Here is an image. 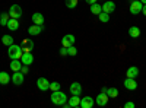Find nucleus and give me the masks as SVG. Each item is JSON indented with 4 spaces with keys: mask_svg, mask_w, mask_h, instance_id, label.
<instances>
[{
    "mask_svg": "<svg viewBox=\"0 0 146 108\" xmlns=\"http://www.w3.org/2000/svg\"><path fill=\"white\" fill-rule=\"evenodd\" d=\"M108 99H110L108 95H107V93H104V92H101V93L96 95V105H100V107H105V105L108 104Z\"/></svg>",
    "mask_w": 146,
    "mask_h": 108,
    "instance_id": "1a4fd4ad",
    "label": "nucleus"
},
{
    "mask_svg": "<svg viewBox=\"0 0 146 108\" xmlns=\"http://www.w3.org/2000/svg\"><path fill=\"white\" fill-rule=\"evenodd\" d=\"M124 88H126L127 91H136V89H137V83H136V80L133 79V78H126V80H124Z\"/></svg>",
    "mask_w": 146,
    "mask_h": 108,
    "instance_id": "9b49d317",
    "label": "nucleus"
},
{
    "mask_svg": "<svg viewBox=\"0 0 146 108\" xmlns=\"http://www.w3.org/2000/svg\"><path fill=\"white\" fill-rule=\"evenodd\" d=\"M94 104H95V99L92 97H83V98H80V105L79 107H82V108H92Z\"/></svg>",
    "mask_w": 146,
    "mask_h": 108,
    "instance_id": "6e6552de",
    "label": "nucleus"
},
{
    "mask_svg": "<svg viewBox=\"0 0 146 108\" xmlns=\"http://www.w3.org/2000/svg\"><path fill=\"white\" fill-rule=\"evenodd\" d=\"M7 56L10 57V60H15V58H22V56H23V51H22V47L21 45H18V44H12V45H9V50H7Z\"/></svg>",
    "mask_w": 146,
    "mask_h": 108,
    "instance_id": "f257e3e1",
    "label": "nucleus"
},
{
    "mask_svg": "<svg viewBox=\"0 0 146 108\" xmlns=\"http://www.w3.org/2000/svg\"><path fill=\"white\" fill-rule=\"evenodd\" d=\"M142 7H143V3L140 0H133L130 3V13L131 15H139L142 12Z\"/></svg>",
    "mask_w": 146,
    "mask_h": 108,
    "instance_id": "39448f33",
    "label": "nucleus"
},
{
    "mask_svg": "<svg viewBox=\"0 0 146 108\" xmlns=\"http://www.w3.org/2000/svg\"><path fill=\"white\" fill-rule=\"evenodd\" d=\"M107 91H108V88H105V86L101 89V92H104V93H107Z\"/></svg>",
    "mask_w": 146,
    "mask_h": 108,
    "instance_id": "c9c22d12",
    "label": "nucleus"
},
{
    "mask_svg": "<svg viewBox=\"0 0 146 108\" xmlns=\"http://www.w3.org/2000/svg\"><path fill=\"white\" fill-rule=\"evenodd\" d=\"M21 62H22V64H27V66L32 64V63H34V56L31 54V51H29V53H23Z\"/></svg>",
    "mask_w": 146,
    "mask_h": 108,
    "instance_id": "4468645a",
    "label": "nucleus"
},
{
    "mask_svg": "<svg viewBox=\"0 0 146 108\" xmlns=\"http://www.w3.org/2000/svg\"><path fill=\"white\" fill-rule=\"evenodd\" d=\"M51 102L54 105H63L64 102H67V97L66 93L62 92V91H54L51 93Z\"/></svg>",
    "mask_w": 146,
    "mask_h": 108,
    "instance_id": "f03ea898",
    "label": "nucleus"
},
{
    "mask_svg": "<svg viewBox=\"0 0 146 108\" xmlns=\"http://www.w3.org/2000/svg\"><path fill=\"white\" fill-rule=\"evenodd\" d=\"M85 2H86L88 5H94V3H96V2H98V0H85Z\"/></svg>",
    "mask_w": 146,
    "mask_h": 108,
    "instance_id": "72a5a7b5",
    "label": "nucleus"
},
{
    "mask_svg": "<svg viewBox=\"0 0 146 108\" xmlns=\"http://www.w3.org/2000/svg\"><path fill=\"white\" fill-rule=\"evenodd\" d=\"M102 6V12H105V13H113V12L115 10V3L113 2V0H108V2H104Z\"/></svg>",
    "mask_w": 146,
    "mask_h": 108,
    "instance_id": "9d476101",
    "label": "nucleus"
},
{
    "mask_svg": "<svg viewBox=\"0 0 146 108\" xmlns=\"http://www.w3.org/2000/svg\"><path fill=\"white\" fill-rule=\"evenodd\" d=\"M98 19L101 21V22H108L110 21V13H105V12H101V13L98 15Z\"/></svg>",
    "mask_w": 146,
    "mask_h": 108,
    "instance_id": "cd10ccee",
    "label": "nucleus"
},
{
    "mask_svg": "<svg viewBox=\"0 0 146 108\" xmlns=\"http://www.w3.org/2000/svg\"><path fill=\"white\" fill-rule=\"evenodd\" d=\"M129 35L131 38H137V37H140V28H137V27H131L130 29H129Z\"/></svg>",
    "mask_w": 146,
    "mask_h": 108,
    "instance_id": "b1692460",
    "label": "nucleus"
},
{
    "mask_svg": "<svg viewBox=\"0 0 146 108\" xmlns=\"http://www.w3.org/2000/svg\"><path fill=\"white\" fill-rule=\"evenodd\" d=\"M69 91H70V93L72 95H82V85L79 82H73L72 85H70V88H69Z\"/></svg>",
    "mask_w": 146,
    "mask_h": 108,
    "instance_id": "f8f14e48",
    "label": "nucleus"
},
{
    "mask_svg": "<svg viewBox=\"0 0 146 108\" xmlns=\"http://www.w3.org/2000/svg\"><path fill=\"white\" fill-rule=\"evenodd\" d=\"M126 76H127V78H133V79H136V78L139 76V69H137L136 66L129 67V69H127V72H126Z\"/></svg>",
    "mask_w": 146,
    "mask_h": 108,
    "instance_id": "a211bd4d",
    "label": "nucleus"
},
{
    "mask_svg": "<svg viewBox=\"0 0 146 108\" xmlns=\"http://www.w3.org/2000/svg\"><path fill=\"white\" fill-rule=\"evenodd\" d=\"M142 12H143V15L146 16V5H143V7H142Z\"/></svg>",
    "mask_w": 146,
    "mask_h": 108,
    "instance_id": "f704fd0d",
    "label": "nucleus"
},
{
    "mask_svg": "<svg viewBox=\"0 0 146 108\" xmlns=\"http://www.w3.org/2000/svg\"><path fill=\"white\" fill-rule=\"evenodd\" d=\"M67 101H69L70 108H76V107L80 105V97L79 95H72V98H67Z\"/></svg>",
    "mask_w": 146,
    "mask_h": 108,
    "instance_id": "2eb2a0df",
    "label": "nucleus"
},
{
    "mask_svg": "<svg viewBox=\"0 0 146 108\" xmlns=\"http://www.w3.org/2000/svg\"><path fill=\"white\" fill-rule=\"evenodd\" d=\"M101 12H102V6H101V5H98V3L91 5V13H92V15H96V16H98Z\"/></svg>",
    "mask_w": 146,
    "mask_h": 108,
    "instance_id": "4be33fe9",
    "label": "nucleus"
},
{
    "mask_svg": "<svg viewBox=\"0 0 146 108\" xmlns=\"http://www.w3.org/2000/svg\"><path fill=\"white\" fill-rule=\"evenodd\" d=\"M32 22H34V25H40V27H42L44 25V16H42V13H34L32 15Z\"/></svg>",
    "mask_w": 146,
    "mask_h": 108,
    "instance_id": "dca6fc26",
    "label": "nucleus"
},
{
    "mask_svg": "<svg viewBox=\"0 0 146 108\" xmlns=\"http://www.w3.org/2000/svg\"><path fill=\"white\" fill-rule=\"evenodd\" d=\"M23 80H25V75H23L21 70L13 72V75H12V82H13L15 86H21L23 83Z\"/></svg>",
    "mask_w": 146,
    "mask_h": 108,
    "instance_id": "7ed1b4c3",
    "label": "nucleus"
},
{
    "mask_svg": "<svg viewBox=\"0 0 146 108\" xmlns=\"http://www.w3.org/2000/svg\"><path fill=\"white\" fill-rule=\"evenodd\" d=\"M107 95H108L110 98H117L118 97V89L117 88H108Z\"/></svg>",
    "mask_w": 146,
    "mask_h": 108,
    "instance_id": "a878e982",
    "label": "nucleus"
},
{
    "mask_svg": "<svg viewBox=\"0 0 146 108\" xmlns=\"http://www.w3.org/2000/svg\"><path fill=\"white\" fill-rule=\"evenodd\" d=\"M50 91H51V92L60 91V83H58V82H50Z\"/></svg>",
    "mask_w": 146,
    "mask_h": 108,
    "instance_id": "c85d7f7f",
    "label": "nucleus"
},
{
    "mask_svg": "<svg viewBox=\"0 0 146 108\" xmlns=\"http://www.w3.org/2000/svg\"><path fill=\"white\" fill-rule=\"evenodd\" d=\"M7 13H9V16H10V18L19 19V18L22 16V7H21L19 5H12Z\"/></svg>",
    "mask_w": 146,
    "mask_h": 108,
    "instance_id": "20e7f679",
    "label": "nucleus"
},
{
    "mask_svg": "<svg viewBox=\"0 0 146 108\" xmlns=\"http://www.w3.org/2000/svg\"><path fill=\"white\" fill-rule=\"evenodd\" d=\"M22 51L23 53H29L32 48H34V41L32 40H28V38H25V40H22Z\"/></svg>",
    "mask_w": 146,
    "mask_h": 108,
    "instance_id": "ddd939ff",
    "label": "nucleus"
},
{
    "mask_svg": "<svg viewBox=\"0 0 146 108\" xmlns=\"http://www.w3.org/2000/svg\"><path fill=\"white\" fill-rule=\"evenodd\" d=\"M21 67H22V62L19 58H15L10 62V70L12 72H18V70H21Z\"/></svg>",
    "mask_w": 146,
    "mask_h": 108,
    "instance_id": "aec40b11",
    "label": "nucleus"
},
{
    "mask_svg": "<svg viewBox=\"0 0 146 108\" xmlns=\"http://www.w3.org/2000/svg\"><path fill=\"white\" fill-rule=\"evenodd\" d=\"M36 86H38L40 91H48L50 89V82H48V79L45 78H38V80H36Z\"/></svg>",
    "mask_w": 146,
    "mask_h": 108,
    "instance_id": "0eeeda50",
    "label": "nucleus"
},
{
    "mask_svg": "<svg viewBox=\"0 0 146 108\" xmlns=\"http://www.w3.org/2000/svg\"><path fill=\"white\" fill-rule=\"evenodd\" d=\"M78 2H79V0H64V3H66V6L69 9H75L78 6Z\"/></svg>",
    "mask_w": 146,
    "mask_h": 108,
    "instance_id": "bb28decb",
    "label": "nucleus"
},
{
    "mask_svg": "<svg viewBox=\"0 0 146 108\" xmlns=\"http://www.w3.org/2000/svg\"><path fill=\"white\" fill-rule=\"evenodd\" d=\"M75 41H76L75 35L67 34V35H64V37L62 38V47H66V48H69V47L75 45Z\"/></svg>",
    "mask_w": 146,
    "mask_h": 108,
    "instance_id": "423d86ee",
    "label": "nucleus"
},
{
    "mask_svg": "<svg viewBox=\"0 0 146 108\" xmlns=\"http://www.w3.org/2000/svg\"><path fill=\"white\" fill-rule=\"evenodd\" d=\"M2 42H3V45H12L15 42V40H13V37H12V35H9V34H6V35H3L2 37Z\"/></svg>",
    "mask_w": 146,
    "mask_h": 108,
    "instance_id": "5701e85b",
    "label": "nucleus"
},
{
    "mask_svg": "<svg viewBox=\"0 0 146 108\" xmlns=\"http://www.w3.org/2000/svg\"><path fill=\"white\" fill-rule=\"evenodd\" d=\"M67 53H69V56H76L78 54V50L75 48V45H72V47H69V48H67Z\"/></svg>",
    "mask_w": 146,
    "mask_h": 108,
    "instance_id": "c756f323",
    "label": "nucleus"
},
{
    "mask_svg": "<svg viewBox=\"0 0 146 108\" xmlns=\"http://www.w3.org/2000/svg\"><path fill=\"white\" fill-rule=\"evenodd\" d=\"M140 2H142L143 5H146V0H140Z\"/></svg>",
    "mask_w": 146,
    "mask_h": 108,
    "instance_id": "e433bc0d",
    "label": "nucleus"
},
{
    "mask_svg": "<svg viewBox=\"0 0 146 108\" xmlns=\"http://www.w3.org/2000/svg\"><path fill=\"white\" fill-rule=\"evenodd\" d=\"M41 32H42V27H40V25H32V27L28 28V34L32 35V37H35V35H40Z\"/></svg>",
    "mask_w": 146,
    "mask_h": 108,
    "instance_id": "6ab92c4d",
    "label": "nucleus"
},
{
    "mask_svg": "<svg viewBox=\"0 0 146 108\" xmlns=\"http://www.w3.org/2000/svg\"><path fill=\"white\" fill-rule=\"evenodd\" d=\"M124 108H135V102H131V101L126 102V104H124Z\"/></svg>",
    "mask_w": 146,
    "mask_h": 108,
    "instance_id": "473e14b6",
    "label": "nucleus"
},
{
    "mask_svg": "<svg viewBox=\"0 0 146 108\" xmlns=\"http://www.w3.org/2000/svg\"><path fill=\"white\" fill-rule=\"evenodd\" d=\"M21 72L23 75H28V72H29V66H27V64H22V67H21Z\"/></svg>",
    "mask_w": 146,
    "mask_h": 108,
    "instance_id": "7c9ffc66",
    "label": "nucleus"
},
{
    "mask_svg": "<svg viewBox=\"0 0 146 108\" xmlns=\"http://www.w3.org/2000/svg\"><path fill=\"white\" fill-rule=\"evenodd\" d=\"M9 19H10L9 13H5V12H3V13L0 15V25H2V27H6L7 22H9Z\"/></svg>",
    "mask_w": 146,
    "mask_h": 108,
    "instance_id": "393cba45",
    "label": "nucleus"
},
{
    "mask_svg": "<svg viewBox=\"0 0 146 108\" xmlns=\"http://www.w3.org/2000/svg\"><path fill=\"white\" fill-rule=\"evenodd\" d=\"M6 27H7L9 31H16V29H19V21L15 19V18H10Z\"/></svg>",
    "mask_w": 146,
    "mask_h": 108,
    "instance_id": "f3484780",
    "label": "nucleus"
},
{
    "mask_svg": "<svg viewBox=\"0 0 146 108\" xmlns=\"http://www.w3.org/2000/svg\"><path fill=\"white\" fill-rule=\"evenodd\" d=\"M60 56H62V57L69 56V53H67V48H66V47H62V48H60Z\"/></svg>",
    "mask_w": 146,
    "mask_h": 108,
    "instance_id": "2f4dec72",
    "label": "nucleus"
},
{
    "mask_svg": "<svg viewBox=\"0 0 146 108\" xmlns=\"http://www.w3.org/2000/svg\"><path fill=\"white\" fill-rule=\"evenodd\" d=\"M12 80L10 75L6 73V72H0V85H7V83Z\"/></svg>",
    "mask_w": 146,
    "mask_h": 108,
    "instance_id": "412c9836",
    "label": "nucleus"
}]
</instances>
